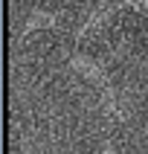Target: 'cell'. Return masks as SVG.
<instances>
[{
    "label": "cell",
    "instance_id": "obj_4",
    "mask_svg": "<svg viewBox=\"0 0 148 154\" xmlns=\"http://www.w3.org/2000/svg\"><path fill=\"white\" fill-rule=\"evenodd\" d=\"M137 9H139V12H145V15H148V0H139V3H137Z\"/></svg>",
    "mask_w": 148,
    "mask_h": 154
},
{
    "label": "cell",
    "instance_id": "obj_3",
    "mask_svg": "<svg viewBox=\"0 0 148 154\" xmlns=\"http://www.w3.org/2000/svg\"><path fill=\"white\" fill-rule=\"evenodd\" d=\"M55 23H58V15H50V12H32V15L26 17L20 35L32 32V29H38V26H55Z\"/></svg>",
    "mask_w": 148,
    "mask_h": 154
},
{
    "label": "cell",
    "instance_id": "obj_1",
    "mask_svg": "<svg viewBox=\"0 0 148 154\" xmlns=\"http://www.w3.org/2000/svg\"><path fill=\"white\" fill-rule=\"evenodd\" d=\"M70 64H73V67H76L78 73H81V76L93 79L96 85H99V96H102V105H104V111L116 116V96H113V90H110V85H107V79H104L102 67H99L96 61L84 58V55H70Z\"/></svg>",
    "mask_w": 148,
    "mask_h": 154
},
{
    "label": "cell",
    "instance_id": "obj_5",
    "mask_svg": "<svg viewBox=\"0 0 148 154\" xmlns=\"http://www.w3.org/2000/svg\"><path fill=\"white\" fill-rule=\"evenodd\" d=\"M102 154H113V151H110V146H107V148H104V151H102Z\"/></svg>",
    "mask_w": 148,
    "mask_h": 154
},
{
    "label": "cell",
    "instance_id": "obj_2",
    "mask_svg": "<svg viewBox=\"0 0 148 154\" xmlns=\"http://www.w3.org/2000/svg\"><path fill=\"white\" fill-rule=\"evenodd\" d=\"M119 3H122V0H102V3H99V6H96L93 12H90V15H87V20H84V23H81V26H78L76 38H84L87 32H93V29H96V26H99V23H102L104 17H107V15H110V12H113V9L119 6Z\"/></svg>",
    "mask_w": 148,
    "mask_h": 154
}]
</instances>
